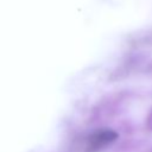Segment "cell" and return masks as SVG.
I'll list each match as a JSON object with an SVG mask.
<instances>
[{"instance_id": "cell-1", "label": "cell", "mask_w": 152, "mask_h": 152, "mask_svg": "<svg viewBox=\"0 0 152 152\" xmlns=\"http://www.w3.org/2000/svg\"><path fill=\"white\" fill-rule=\"evenodd\" d=\"M116 137H118L116 133L114 131H110V129L97 131L89 137L87 147L90 152H96V151L106 147L107 145L112 144L116 139Z\"/></svg>"}]
</instances>
